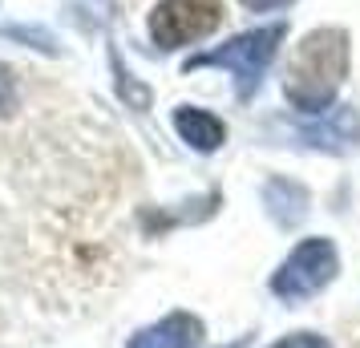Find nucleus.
<instances>
[{
	"instance_id": "nucleus-1",
	"label": "nucleus",
	"mask_w": 360,
	"mask_h": 348,
	"mask_svg": "<svg viewBox=\"0 0 360 348\" xmlns=\"http://www.w3.org/2000/svg\"><path fill=\"white\" fill-rule=\"evenodd\" d=\"M344 77H348V33L344 29H316L295 45L283 77V98L300 114L320 117L336 101Z\"/></svg>"
},
{
	"instance_id": "nucleus-2",
	"label": "nucleus",
	"mask_w": 360,
	"mask_h": 348,
	"mask_svg": "<svg viewBox=\"0 0 360 348\" xmlns=\"http://www.w3.org/2000/svg\"><path fill=\"white\" fill-rule=\"evenodd\" d=\"M283 37H288V25H263V29L239 33V37H231V41H223L219 49H207V53H198V57H191L186 73L191 69H227L231 77H235L239 101H251L263 82V73H267V65L276 61Z\"/></svg>"
},
{
	"instance_id": "nucleus-3",
	"label": "nucleus",
	"mask_w": 360,
	"mask_h": 348,
	"mask_svg": "<svg viewBox=\"0 0 360 348\" xmlns=\"http://www.w3.org/2000/svg\"><path fill=\"white\" fill-rule=\"evenodd\" d=\"M336 271H340V255H336V243L332 239H304V243H295V251L276 267V276H271V292L279 299H308L316 292H324L328 283L336 280Z\"/></svg>"
},
{
	"instance_id": "nucleus-4",
	"label": "nucleus",
	"mask_w": 360,
	"mask_h": 348,
	"mask_svg": "<svg viewBox=\"0 0 360 348\" xmlns=\"http://www.w3.org/2000/svg\"><path fill=\"white\" fill-rule=\"evenodd\" d=\"M223 25V0H158L150 13V41L158 49H182Z\"/></svg>"
},
{
	"instance_id": "nucleus-5",
	"label": "nucleus",
	"mask_w": 360,
	"mask_h": 348,
	"mask_svg": "<svg viewBox=\"0 0 360 348\" xmlns=\"http://www.w3.org/2000/svg\"><path fill=\"white\" fill-rule=\"evenodd\" d=\"M202 340V320L191 312H170L166 320L134 332L126 348H198Z\"/></svg>"
},
{
	"instance_id": "nucleus-6",
	"label": "nucleus",
	"mask_w": 360,
	"mask_h": 348,
	"mask_svg": "<svg viewBox=\"0 0 360 348\" xmlns=\"http://www.w3.org/2000/svg\"><path fill=\"white\" fill-rule=\"evenodd\" d=\"M304 142L316 150H332V154H344V150L360 146V114L352 105H344V110H328L320 114L316 126L304 130Z\"/></svg>"
},
{
	"instance_id": "nucleus-7",
	"label": "nucleus",
	"mask_w": 360,
	"mask_h": 348,
	"mask_svg": "<svg viewBox=\"0 0 360 348\" xmlns=\"http://www.w3.org/2000/svg\"><path fill=\"white\" fill-rule=\"evenodd\" d=\"M174 130L186 146H195L198 154H211L227 142V126L211 114V110H198V105H179L174 110Z\"/></svg>"
},
{
	"instance_id": "nucleus-8",
	"label": "nucleus",
	"mask_w": 360,
	"mask_h": 348,
	"mask_svg": "<svg viewBox=\"0 0 360 348\" xmlns=\"http://www.w3.org/2000/svg\"><path fill=\"white\" fill-rule=\"evenodd\" d=\"M263 202H267V211L276 219L279 227H295L304 211H308V191L300 183H283V179H271L267 191H263Z\"/></svg>"
},
{
	"instance_id": "nucleus-9",
	"label": "nucleus",
	"mask_w": 360,
	"mask_h": 348,
	"mask_svg": "<svg viewBox=\"0 0 360 348\" xmlns=\"http://www.w3.org/2000/svg\"><path fill=\"white\" fill-rule=\"evenodd\" d=\"M13 110H17V77L8 65H0V117H8Z\"/></svg>"
},
{
	"instance_id": "nucleus-10",
	"label": "nucleus",
	"mask_w": 360,
	"mask_h": 348,
	"mask_svg": "<svg viewBox=\"0 0 360 348\" xmlns=\"http://www.w3.org/2000/svg\"><path fill=\"white\" fill-rule=\"evenodd\" d=\"M271 348H332L320 336V332H292V336H283V340H276Z\"/></svg>"
},
{
	"instance_id": "nucleus-11",
	"label": "nucleus",
	"mask_w": 360,
	"mask_h": 348,
	"mask_svg": "<svg viewBox=\"0 0 360 348\" xmlns=\"http://www.w3.org/2000/svg\"><path fill=\"white\" fill-rule=\"evenodd\" d=\"M243 8H251V13H267V8H283V4H292V0H239Z\"/></svg>"
}]
</instances>
